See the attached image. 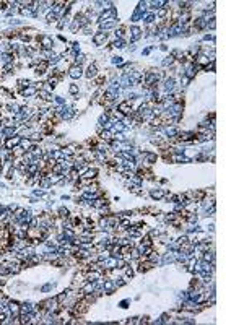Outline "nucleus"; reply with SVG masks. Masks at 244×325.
I'll return each instance as SVG.
<instances>
[{"instance_id": "ddd939ff", "label": "nucleus", "mask_w": 244, "mask_h": 325, "mask_svg": "<svg viewBox=\"0 0 244 325\" xmlns=\"http://www.w3.org/2000/svg\"><path fill=\"white\" fill-rule=\"evenodd\" d=\"M101 138H103V140H111V132L104 130V132L101 133Z\"/></svg>"}, {"instance_id": "9d476101", "label": "nucleus", "mask_w": 244, "mask_h": 325, "mask_svg": "<svg viewBox=\"0 0 244 325\" xmlns=\"http://www.w3.org/2000/svg\"><path fill=\"white\" fill-rule=\"evenodd\" d=\"M2 133H4V135H7V137L13 135V133H15V127H8V129H5Z\"/></svg>"}, {"instance_id": "dca6fc26", "label": "nucleus", "mask_w": 244, "mask_h": 325, "mask_svg": "<svg viewBox=\"0 0 244 325\" xmlns=\"http://www.w3.org/2000/svg\"><path fill=\"white\" fill-rule=\"evenodd\" d=\"M52 286H54V284H44V286L41 288V291H42V293H46V291H51V289H52Z\"/></svg>"}, {"instance_id": "0eeeda50", "label": "nucleus", "mask_w": 244, "mask_h": 325, "mask_svg": "<svg viewBox=\"0 0 244 325\" xmlns=\"http://www.w3.org/2000/svg\"><path fill=\"white\" fill-rule=\"evenodd\" d=\"M47 65H49V63L46 62V60H42V62H39V65L36 67V73H38V75H42V73H44L46 70H47Z\"/></svg>"}, {"instance_id": "20e7f679", "label": "nucleus", "mask_w": 244, "mask_h": 325, "mask_svg": "<svg viewBox=\"0 0 244 325\" xmlns=\"http://www.w3.org/2000/svg\"><path fill=\"white\" fill-rule=\"evenodd\" d=\"M21 143V137H15V138H8L7 142H5V148L7 150H11L13 146H18V145Z\"/></svg>"}, {"instance_id": "f8f14e48", "label": "nucleus", "mask_w": 244, "mask_h": 325, "mask_svg": "<svg viewBox=\"0 0 244 325\" xmlns=\"http://www.w3.org/2000/svg\"><path fill=\"white\" fill-rule=\"evenodd\" d=\"M56 20H57V13H54V11H52V13L47 15V21H49V23H54Z\"/></svg>"}, {"instance_id": "39448f33", "label": "nucleus", "mask_w": 244, "mask_h": 325, "mask_svg": "<svg viewBox=\"0 0 244 325\" xmlns=\"http://www.w3.org/2000/svg\"><path fill=\"white\" fill-rule=\"evenodd\" d=\"M21 95L28 98V96H34V95H38V91H36V88H34V86H28V88H24V90L21 91Z\"/></svg>"}, {"instance_id": "1a4fd4ad", "label": "nucleus", "mask_w": 244, "mask_h": 325, "mask_svg": "<svg viewBox=\"0 0 244 325\" xmlns=\"http://www.w3.org/2000/svg\"><path fill=\"white\" fill-rule=\"evenodd\" d=\"M96 174H98V171L96 169H88L86 172H85V176H83V179H88V181H91V179H94L96 177Z\"/></svg>"}, {"instance_id": "2eb2a0df", "label": "nucleus", "mask_w": 244, "mask_h": 325, "mask_svg": "<svg viewBox=\"0 0 244 325\" xmlns=\"http://www.w3.org/2000/svg\"><path fill=\"white\" fill-rule=\"evenodd\" d=\"M151 197H153V198H161V197H163V192L155 190V192H151Z\"/></svg>"}, {"instance_id": "7ed1b4c3", "label": "nucleus", "mask_w": 244, "mask_h": 325, "mask_svg": "<svg viewBox=\"0 0 244 325\" xmlns=\"http://www.w3.org/2000/svg\"><path fill=\"white\" fill-rule=\"evenodd\" d=\"M39 44H41L44 49H51V47L54 46V41L49 38V36H39Z\"/></svg>"}, {"instance_id": "4468645a", "label": "nucleus", "mask_w": 244, "mask_h": 325, "mask_svg": "<svg viewBox=\"0 0 244 325\" xmlns=\"http://www.w3.org/2000/svg\"><path fill=\"white\" fill-rule=\"evenodd\" d=\"M114 47H117V49H122V47H124V41H122V39H117V41H114Z\"/></svg>"}, {"instance_id": "f3484780", "label": "nucleus", "mask_w": 244, "mask_h": 325, "mask_svg": "<svg viewBox=\"0 0 244 325\" xmlns=\"http://www.w3.org/2000/svg\"><path fill=\"white\" fill-rule=\"evenodd\" d=\"M77 91H78V86H77V85H70V93H72V95H75Z\"/></svg>"}, {"instance_id": "6e6552de", "label": "nucleus", "mask_w": 244, "mask_h": 325, "mask_svg": "<svg viewBox=\"0 0 244 325\" xmlns=\"http://www.w3.org/2000/svg\"><path fill=\"white\" fill-rule=\"evenodd\" d=\"M119 111H121V114H129V112H130V104L127 101L121 102V104H119Z\"/></svg>"}, {"instance_id": "9b49d317", "label": "nucleus", "mask_w": 244, "mask_h": 325, "mask_svg": "<svg viewBox=\"0 0 244 325\" xmlns=\"http://www.w3.org/2000/svg\"><path fill=\"white\" fill-rule=\"evenodd\" d=\"M138 38H140V29L132 28V39H138Z\"/></svg>"}, {"instance_id": "423d86ee", "label": "nucleus", "mask_w": 244, "mask_h": 325, "mask_svg": "<svg viewBox=\"0 0 244 325\" xmlns=\"http://www.w3.org/2000/svg\"><path fill=\"white\" fill-rule=\"evenodd\" d=\"M98 75V70H96V63H91L90 67H88V70H86V77L88 78H94Z\"/></svg>"}, {"instance_id": "f257e3e1", "label": "nucleus", "mask_w": 244, "mask_h": 325, "mask_svg": "<svg viewBox=\"0 0 244 325\" xmlns=\"http://www.w3.org/2000/svg\"><path fill=\"white\" fill-rule=\"evenodd\" d=\"M68 77H70V78H73V80L80 78V77H81V67H80V65H73V67H70Z\"/></svg>"}, {"instance_id": "6ab92c4d", "label": "nucleus", "mask_w": 244, "mask_h": 325, "mask_svg": "<svg viewBox=\"0 0 244 325\" xmlns=\"http://www.w3.org/2000/svg\"><path fill=\"white\" fill-rule=\"evenodd\" d=\"M121 307H127V301H122V302H121Z\"/></svg>"}, {"instance_id": "f03ea898", "label": "nucleus", "mask_w": 244, "mask_h": 325, "mask_svg": "<svg viewBox=\"0 0 244 325\" xmlns=\"http://www.w3.org/2000/svg\"><path fill=\"white\" fill-rule=\"evenodd\" d=\"M106 39H108V34H106L104 31H99L98 34H94L93 41H94V44H96V46H103L106 42Z\"/></svg>"}, {"instance_id": "a211bd4d", "label": "nucleus", "mask_w": 244, "mask_h": 325, "mask_svg": "<svg viewBox=\"0 0 244 325\" xmlns=\"http://www.w3.org/2000/svg\"><path fill=\"white\" fill-rule=\"evenodd\" d=\"M112 63H122V57H112Z\"/></svg>"}]
</instances>
